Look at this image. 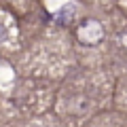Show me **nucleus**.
I'll list each match as a JSON object with an SVG mask.
<instances>
[{
    "instance_id": "nucleus-2",
    "label": "nucleus",
    "mask_w": 127,
    "mask_h": 127,
    "mask_svg": "<svg viewBox=\"0 0 127 127\" xmlns=\"http://www.w3.org/2000/svg\"><path fill=\"white\" fill-rule=\"evenodd\" d=\"M72 15H74V6H72V4H66V6L57 13V23H64V26H66L68 19L72 17Z\"/></svg>"
},
{
    "instance_id": "nucleus-1",
    "label": "nucleus",
    "mask_w": 127,
    "mask_h": 127,
    "mask_svg": "<svg viewBox=\"0 0 127 127\" xmlns=\"http://www.w3.org/2000/svg\"><path fill=\"white\" fill-rule=\"evenodd\" d=\"M76 36H78V40L85 42V45H93V42H97L102 36H104V30H102V26L97 21H93V19H85V21L78 26Z\"/></svg>"
}]
</instances>
